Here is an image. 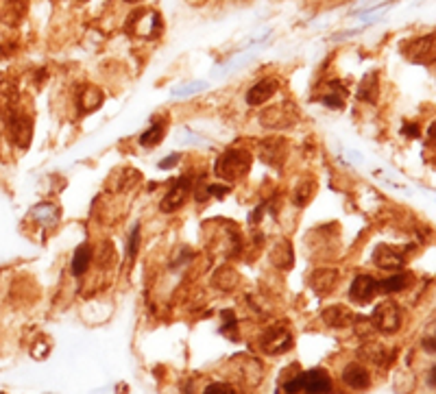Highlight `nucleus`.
I'll return each instance as SVG.
<instances>
[{"label":"nucleus","instance_id":"f257e3e1","mask_svg":"<svg viewBox=\"0 0 436 394\" xmlns=\"http://www.w3.org/2000/svg\"><path fill=\"white\" fill-rule=\"evenodd\" d=\"M216 174L225 181H229V183H234V181L243 179L249 168H251V155L247 153V150H240V148H229L225 150V153L216 159Z\"/></svg>","mask_w":436,"mask_h":394},{"label":"nucleus","instance_id":"f03ea898","mask_svg":"<svg viewBox=\"0 0 436 394\" xmlns=\"http://www.w3.org/2000/svg\"><path fill=\"white\" fill-rule=\"evenodd\" d=\"M286 392H312V394H319V392H329L332 390V377L327 375V370L323 368H312L308 373L302 375H295L293 379H288L284 386Z\"/></svg>","mask_w":436,"mask_h":394},{"label":"nucleus","instance_id":"7ed1b4c3","mask_svg":"<svg viewBox=\"0 0 436 394\" xmlns=\"http://www.w3.org/2000/svg\"><path fill=\"white\" fill-rule=\"evenodd\" d=\"M127 31L142 39H155L162 33V18L155 9H138L127 20Z\"/></svg>","mask_w":436,"mask_h":394},{"label":"nucleus","instance_id":"20e7f679","mask_svg":"<svg viewBox=\"0 0 436 394\" xmlns=\"http://www.w3.org/2000/svg\"><path fill=\"white\" fill-rule=\"evenodd\" d=\"M369 325L375 331L390 336V333H395L401 327V307L397 305L395 301H384V303H380V305H375V310L371 312Z\"/></svg>","mask_w":436,"mask_h":394},{"label":"nucleus","instance_id":"39448f33","mask_svg":"<svg viewBox=\"0 0 436 394\" xmlns=\"http://www.w3.org/2000/svg\"><path fill=\"white\" fill-rule=\"evenodd\" d=\"M260 348L266 355H281L293 348V333L284 325H273L264 329L260 336Z\"/></svg>","mask_w":436,"mask_h":394},{"label":"nucleus","instance_id":"423d86ee","mask_svg":"<svg viewBox=\"0 0 436 394\" xmlns=\"http://www.w3.org/2000/svg\"><path fill=\"white\" fill-rule=\"evenodd\" d=\"M297 118H299V109L293 102L286 100L281 105H275V107L264 109L260 116V123L266 129H288L297 123Z\"/></svg>","mask_w":436,"mask_h":394},{"label":"nucleus","instance_id":"0eeeda50","mask_svg":"<svg viewBox=\"0 0 436 394\" xmlns=\"http://www.w3.org/2000/svg\"><path fill=\"white\" fill-rule=\"evenodd\" d=\"M190 194H192V179H188V177L177 179L173 183V188L168 190V194L164 196L159 209L164 211V214H173V211L182 209L188 203Z\"/></svg>","mask_w":436,"mask_h":394},{"label":"nucleus","instance_id":"6e6552de","mask_svg":"<svg viewBox=\"0 0 436 394\" xmlns=\"http://www.w3.org/2000/svg\"><path fill=\"white\" fill-rule=\"evenodd\" d=\"M286 157H288V142L284 138H266L260 142V159L273 168L284 165Z\"/></svg>","mask_w":436,"mask_h":394},{"label":"nucleus","instance_id":"1a4fd4ad","mask_svg":"<svg viewBox=\"0 0 436 394\" xmlns=\"http://www.w3.org/2000/svg\"><path fill=\"white\" fill-rule=\"evenodd\" d=\"M406 57L410 59L412 64H424L430 66L434 62V35H426V37H419L412 44L406 46Z\"/></svg>","mask_w":436,"mask_h":394},{"label":"nucleus","instance_id":"9d476101","mask_svg":"<svg viewBox=\"0 0 436 394\" xmlns=\"http://www.w3.org/2000/svg\"><path fill=\"white\" fill-rule=\"evenodd\" d=\"M31 131H33V123L31 118L24 116V114H11L9 118V135L13 138L18 146H28L31 142Z\"/></svg>","mask_w":436,"mask_h":394},{"label":"nucleus","instance_id":"9b49d317","mask_svg":"<svg viewBox=\"0 0 436 394\" xmlns=\"http://www.w3.org/2000/svg\"><path fill=\"white\" fill-rule=\"evenodd\" d=\"M373 262L384 270H399L403 266V253L401 249H395L390 244H380L373 251Z\"/></svg>","mask_w":436,"mask_h":394},{"label":"nucleus","instance_id":"f8f14e48","mask_svg":"<svg viewBox=\"0 0 436 394\" xmlns=\"http://www.w3.org/2000/svg\"><path fill=\"white\" fill-rule=\"evenodd\" d=\"M378 292V279H373L371 275H358L349 287V296L356 303H369Z\"/></svg>","mask_w":436,"mask_h":394},{"label":"nucleus","instance_id":"ddd939ff","mask_svg":"<svg viewBox=\"0 0 436 394\" xmlns=\"http://www.w3.org/2000/svg\"><path fill=\"white\" fill-rule=\"evenodd\" d=\"M277 89H279V81L277 79H262L247 92V102L251 105V107H258V105L273 98Z\"/></svg>","mask_w":436,"mask_h":394},{"label":"nucleus","instance_id":"4468645a","mask_svg":"<svg viewBox=\"0 0 436 394\" xmlns=\"http://www.w3.org/2000/svg\"><path fill=\"white\" fill-rule=\"evenodd\" d=\"M410 283H412V275H410V272H401V268H399L395 275H390V277L378 281V292L380 294L403 292V290H408Z\"/></svg>","mask_w":436,"mask_h":394},{"label":"nucleus","instance_id":"2eb2a0df","mask_svg":"<svg viewBox=\"0 0 436 394\" xmlns=\"http://www.w3.org/2000/svg\"><path fill=\"white\" fill-rule=\"evenodd\" d=\"M342 384L354 390H365L371 386L369 370L365 366H360V364H349V366L342 370Z\"/></svg>","mask_w":436,"mask_h":394},{"label":"nucleus","instance_id":"dca6fc26","mask_svg":"<svg viewBox=\"0 0 436 394\" xmlns=\"http://www.w3.org/2000/svg\"><path fill=\"white\" fill-rule=\"evenodd\" d=\"M323 321L329 327L342 329V327H349L354 323V314L349 312V307H345V305H332V307H327L323 312Z\"/></svg>","mask_w":436,"mask_h":394},{"label":"nucleus","instance_id":"f3484780","mask_svg":"<svg viewBox=\"0 0 436 394\" xmlns=\"http://www.w3.org/2000/svg\"><path fill=\"white\" fill-rule=\"evenodd\" d=\"M338 270L336 268H321V270H314V275H312V287L317 290L319 294H327L332 287L336 285L338 281Z\"/></svg>","mask_w":436,"mask_h":394},{"label":"nucleus","instance_id":"a211bd4d","mask_svg":"<svg viewBox=\"0 0 436 394\" xmlns=\"http://www.w3.org/2000/svg\"><path fill=\"white\" fill-rule=\"evenodd\" d=\"M79 102V111L81 114H89V111H94L101 107V102H103V94H101V89L94 87V85H85L83 87V92L79 94L77 98Z\"/></svg>","mask_w":436,"mask_h":394},{"label":"nucleus","instance_id":"6ab92c4d","mask_svg":"<svg viewBox=\"0 0 436 394\" xmlns=\"http://www.w3.org/2000/svg\"><path fill=\"white\" fill-rule=\"evenodd\" d=\"M92 257H94V251L89 244H81L77 251H74V257H72V275L74 277H81L87 272V266L89 262H92Z\"/></svg>","mask_w":436,"mask_h":394},{"label":"nucleus","instance_id":"aec40b11","mask_svg":"<svg viewBox=\"0 0 436 394\" xmlns=\"http://www.w3.org/2000/svg\"><path fill=\"white\" fill-rule=\"evenodd\" d=\"M212 283L223 292H232L234 287L240 283V277H238V272L232 266H223V268H218V272L212 277Z\"/></svg>","mask_w":436,"mask_h":394},{"label":"nucleus","instance_id":"412c9836","mask_svg":"<svg viewBox=\"0 0 436 394\" xmlns=\"http://www.w3.org/2000/svg\"><path fill=\"white\" fill-rule=\"evenodd\" d=\"M270 260H273V264H275L279 270L290 268V266H293V249H290V242L279 240L277 244L273 247V251H270Z\"/></svg>","mask_w":436,"mask_h":394},{"label":"nucleus","instance_id":"4be33fe9","mask_svg":"<svg viewBox=\"0 0 436 394\" xmlns=\"http://www.w3.org/2000/svg\"><path fill=\"white\" fill-rule=\"evenodd\" d=\"M378 94H380V83H378V74L371 72L369 77L363 79V83H360V89H358V98L360 100H369V102H375L378 100Z\"/></svg>","mask_w":436,"mask_h":394},{"label":"nucleus","instance_id":"5701e85b","mask_svg":"<svg viewBox=\"0 0 436 394\" xmlns=\"http://www.w3.org/2000/svg\"><path fill=\"white\" fill-rule=\"evenodd\" d=\"M363 353H365L371 361L378 364V366H384V364H388V359H390V353L386 351V348H384L382 344H378V342H367V344L363 346Z\"/></svg>","mask_w":436,"mask_h":394},{"label":"nucleus","instance_id":"b1692460","mask_svg":"<svg viewBox=\"0 0 436 394\" xmlns=\"http://www.w3.org/2000/svg\"><path fill=\"white\" fill-rule=\"evenodd\" d=\"M164 133H166V123L162 120V123H155L146 133H142L140 144H142V146H148V148H151V146H157V144L164 140Z\"/></svg>","mask_w":436,"mask_h":394},{"label":"nucleus","instance_id":"393cba45","mask_svg":"<svg viewBox=\"0 0 436 394\" xmlns=\"http://www.w3.org/2000/svg\"><path fill=\"white\" fill-rule=\"evenodd\" d=\"M312 194H314V181H304V183H299L295 188V205L299 207H304L310 199H312Z\"/></svg>","mask_w":436,"mask_h":394},{"label":"nucleus","instance_id":"a878e982","mask_svg":"<svg viewBox=\"0 0 436 394\" xmlns=\"http://www.w3.org/2000/svg\"><path fill=\"white\" fill-rule=\"evenodd\" d=\"M140 247V226H133V231L129 235V260H133L135 253H138Z\"/></svg>","mask_w":436,"mask_h":394},{"label":"nucleus","instance_id":"bb28decb","mask_svg":"<svg viewBox=\"0 0 436 394\" xmlns=\"http://www.w3.org/2000/svg\"><path fill=\"white\" fill-rule=\"evenodd\" d=\"M229 186H205V194L207 196H216V199H223L225 194H229Z\"/></svg>","mask_w":436,"mask_h":394},{"label":"nucleus","instance_id":"cd10ccee","mask_svg":"<svg viewBox=\"0 0 436 394\" xmlns=\"http://www.w3.org/2000/svg\"><path fill=\"white\" fill-rule=\"evenodd\" d=\"M236 388L234 386H229V384H212V386H207L205 388V392L209 394V392H234Z\"/></svg>","mask_w":436,"mask_h":394},{"label":"nucleus","instance_id":"c85d7f7f","mask_svg":"<svg viewBox=\"0 0 436 394\" xmlns=\"http://www.w3.org/2000/svg\"><path fill=\"white\" fill-rule=\"evenodd\" d=\"M177 161H179V155H171V157H166V159H164V161L159 163V168H162V170H168L171 165L177 163Z\"/></svg>","mask_w":436,"mask_h":394},{"label":"nucleus","instance_id":"c756f323","mask_svg":"<svg viewBox=\"0 0 436 394\" xmlns=\"http://www.w3.org/2000/svg\"><path fill=\"white\" fill-rule=\"evenodd\" d=\"M125 3H140V0H125Z\"/></svg>","mask_w":436,"mask_h":394}]
</instances>
